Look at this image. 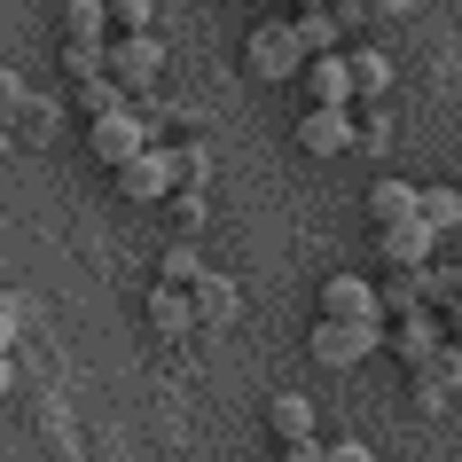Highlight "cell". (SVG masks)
Masks as SVG:
<instances>
[{"instance_id": "1", "label": "cell", "mask_w": 462, "mask_h": 462, "mask_svg": "<svg viewBox=\"0 0 462 462\" xmlns=\"http://www.w3.org/2000/svg\"><path fill=\"white\" fill-rule=\"evenodd\" d=\"M244 71L259 79V87H291V79H306V48H298V32L291 24H251L244 40Z\"/></svg>"}, {"instance_id": "2", "label": "cell", "mask_w": 462, "mask_h": 462, "mask_svg": "<svg viewBox=\"0 0 462 462\" xmlns=\"http://www.w3.org/2000/svg\"><path fill=\"white\" fill-rule=\"evenodd\" d=\"M102 63H110V87H118L125 102H149V87L165 71V40H157V32H149V40H110Z\"/></svg>"}, {"instance_id": "3", "label": "cell", "mask_w": 462, "mask_h": 462, "mask_svg": "<svg viewBox=\"0 0 462 462\" xmlns=\"http://www.w3.org/2000/svg\"><path fill=\"white\" fill-rule=\"evenodd\" d=\"M87 157H102L110 172L134 165V157H149V102H134V110H118V118H102V125H87Z\"/></svg>"}, {"instance_id": "4", "label": "cell", "mask_w": 462, "mask_h": 462, "mask_svg": "<svg viewBox=\"0 0 462 462\" xmlns=\"http://www.w3.org/2000/svg\"><path fill=\"white\" fill-rule=\"evenodd\" d=\"M321 321H353V329H376V282H361V274H321V291H314Z\"/></svg>"}, {"instance_id": "5", "label": "cell", "mask_w": 462, "mask_h": 462, "mask_svg": "<svg viewBox=\"0 0 462 462\" xmlns=\"http://www.w3.org/2000/svg\"><path fill=\"white\" fill-rule=\"evenodd\" d=\"M376 337H384V329H353V321H314V329H306V353H314L321 368H353V361H368V353H376Z\"/></svg>"}, {"instance_id": "6", "label": "cell", "mask_w": 462, "mask_h": 462, "mask_svg": "<svg viewBox=\"0 0 462 462\" xmlns=\"http://www.w3.org/2000/svg\"><path fill=\"white\" fill-rule=\"evenodd\" d=\"M439 236L423 227V219H400V227H376V259H392V274H423L431 267Z\"/></svg>"}, {"instance_id": "7", "label": "cell", "mask_w": 462, "mask_h": 462, "mask_svg": "<svg viewBox=\"0 0 462 462\" xmlns=\"http://www.w3.org/2000/svg\"><path fill=\"white\" fill-rule=\"evenodd\" d=\"M298 149L306 157H345V149H361V125H353V110H306L298 118Z\"/></svg>"}, {"instance_id": "8", "label": "cell", "mask_w": 462, "mask_h": 462, "mask_svg": "<svg viewBox=\"0 0 462 462\" xmlns=\"http://www.w3.org/2000/svg\"><path fill=\"white\" fill-rule=\"evenodd\" d=\"M298 87H306V110H353V63L345 55H314Z\"/></svg>"}, {"instance_id": "9", "label": "cell", "mask_w": 462, "mask_h": 462, "mask_svg": "<svg viewBox=\"0 0 462 462\" xmlns=\"http://www.w3.org/2000/svg\"><path fill=\"white\" fill-rule=\"evenodd\" d=\"M118 196H125V204H157V212H165V204H172L165 149H149V157H134V165H118Z\"/></svg>"}, {"instance_id": "10", "label": "cell", "mask_w": 462, "mask_h": 462, "mask_svg": "<svg viewBox=\"0 0 462 462\" xmlns=\"http://www.w3.org/2000/svg\"><path fill=\"white\" fill-rule=\"evenodd\" d=\"M267 439L274 447H306L314 439V400L306 392H274L267 400Z\"/></svg>"}, {"instance_id": "11", "label": "cell", "mask_w": 462, "mask_h": 462, "mask_svg": "<svg viewBox=\"0 0 462 462\" xmlns=\"http://www.w3.org/2000/svg\"><path fill=\"white\" fill-rule=\"evenodd\" d=\"M291 32H298V48H306V63H314V55H345V48H337V40H345V16H337V8H321V0L298 8Z\"/></svg>"}, {"instance_id": "12", "label": "cell", "mask_w": 462, "mask_h": 462, "mask_svg": "<svg viewBox=\"0 0 462 462\" xmlns=\"http://www.w3.org/2000/svg\"><path fill=\"white\" fill-rule=\"evenodd\" d=\"M63 48H110V0H71L63 8Z\"/></svg>"}, {"instance_id": "13", "label": "cell", "mask_w": 462, "mask_h": 462, "mask_svg": "<svg viewBox=\"0 0 462 462\" xmlns=\"http://www.w3.org/2000/svg\"><path fill=\"white\" fill-rule=\"evenodd\" d=\"M439 345H447V337H439V314H408L400 329H392V353H400L408 368H423V361L439 353Z\"/></svg>"}, {"instance_id": "14", "label": "cell", "mask_w": 462, "mask_h": 462, "mask_svg": "<svg viewBox=\"0 0 462 462\" xmlns=\"http://www.w3.org/2000/svg\"><path fill=\"white\" fill-rule=\"evenodd\" d=\"M415 196H423L415 180H392L384 172V180L368 189V219H376V227H400V219H415Z\"/></svg>"}, {"instance_id": "15", "label": "cell", "mask_w": 462, "mask_h": 462, "mask_svg": "<svg viewBox=\"0 0 462 462\" xmlns=\"http://www.w3.org/2000/svg\"><path fill=\"white\" fill-rule=\"evenodd\" d=\"M165 165H172V196H204L212 189V149L180 142V149H165Z\"/></svg>"}, {"instance_id": "16", "label": "cell", "mask_w": 462, "mask_h": 462, "mask_svg": "<svg viewBox=\"0 0 462 462\" xmlns=\"http://www.w3.org/2000/svg\"><path fill=\"white\" fill-rule=\"evenodd\" d=\"M376 314H384V321L431 314V306H423V274H392V282H376Z\"/></svg>"}, {"instance_id": "17", "label": "cell", "mask_w": 462, "mask_h": 462, "mask_svg": "<svg viewBox=\"0 0 462 462\" xmlns=\"http://www.w3.org/2000/svg\"><path fill=\"white\" fill-rule=\"evenodd\" d=\"M189 306H196V321H236V306H244V298H236V282H227V274H204V282H196L189 291Z\"/></svg>"}, {"instance_id": "18", "label": "cell", "mask_w": 462, "mask_h": 462, "mask_svg": "<svg viewBox=\"0 0 462 462\" xmlns=\"http://www.w3.org/2000/svg\"><path fill=\"white\" fill-rule=\"evenodd\" d=\"M415 219H423L431 236L462 227V189H455V180H439V189H423V196H415Z\"/></svg>"}, {"instance_id": "19", "label": "cell", "mask_w": 462, "mask_h": 462, "mask_svg": "<svg viewBox=\"0 0 462 462\" xmlns=\"http://www.w3.org/2000/svg\"><path fill=\"white\" fill-rule=\"evenodd\" d=\"M204 251L196 244H165V267H157V291H196V282H204Z\"/></svg>"}, {"instance_id": "20", "label": "cell", "mask_w": 462, "mask_h": 462, "mask_svg": "<svg viewBox=\"0 0 462 462\" xmlns=\"http://www.w3.org/2000/svg\"><path fill=\"white\" fill-rule=\"evenodd\" d=\"M149 329H157V337H180V329H196L189 291H149Z\"/></svg>"}, {"instance_id": "21", "label": "cell", "mask_w": 462, "mask_h": 462, "mask_svg": "<svg viewBox=\"0 0 462 462\" xmlns=\"http://www.w3.org/2000/svg\"><path fill=\"white\" fill-rule=\"evenodd\" d=\"M423 306H431V314H447V306H462V267H447V259H431V267H423Z\"/></svg>"}, {"instance_id": "22", "label": "cell", "mask_w": 462, "mask_h": 462, "mask_svg": "<svg viewBox=\"0 0 462 462\" xmlns=\"http://www.w3.org/2000/svg\"><path fill=\"white\" fill-rule=\"evenodd\" d=\"M118 110H134V102H125L118 87H110V79H87V87H79V118H87V125L118 118Z\"/></svg>"}, {"instance_id": "23", "label": "cell", "mask_w": 462, "mask_h": 462, "mask_svg": "<svg viewBox=\"0 0 462 462\" xmlns=\"http://www.w3.org/2000/svg\"><path fill=\"white\" fill-rule=\"evenodd\" d=\"M345 63H353V95H384V87H392V63L376 48H353Z\"/></svg>"}, {"instance_id": "24", "label": "cell", "mask_w": 462, "mask_h": 462, "mask_svg": "<svg viewBox=\"0 0 462 462\" xmlns=\"http://www.w3.org/2000/svg\"><path fill=\"white\" fill-rule=\"evenodd\" d=\"M165 227H172V244H189L196 227H204V196H172V204H165Z\"/></svg>"}, {"instance_id": "25", "label": "cell", "mask_w": 462, "mask_h": 462, "mask_svg": "<svg viewBox=\"0 0 462 462\" xmlns=\"http://www.w3.org/2000/svg\"><path fill=\"white\" fill-rule=\"evenodd\" d=\"M415 376H423V384H439V392H447V384H462V345H439V353H431L423 368H415Z\"/></svg>"}, {"instance_id": "26", "label": "cell", "mask_w": 462, "mask_h": 462, "mask_svg": "<svg viewBox=\"0 0 462 462\" xmlns=\"http://www.w3.org/2000/svg\"><path fill=\"white\" fill-rule=\"evenodd\" d=\"M63 71L87 87V79H110V63H102V48H63Z\"/></svg>"}, {"instance_id": "27", "label": "cell", "mask_w": 462, "mask_h": 462, "mask_svg": "<svg viewBox=\"0 0 462 462\" xmlns=\"http://www.w3.org/2000/svg\"><path fill=\"white\" fill-rule=\"evenodd\" d=\"M24 337V298H8L0 291V361H8V345Z\"/></svg>"}, {"instance_id": "28", "label": "cell", "mask_w": 462, "mask_h": 462, "mask_svg": "<svg viewBox=\"0 0 462 462\" xmlns=\"http://www.w3.org/2000/svg\"><path fill=\"white\" fill-rule=\"evenodd\" d=\"M16 102H24V71H8V63H0V118H8Z\"/></svg>"}, {"instance_id": "29", "label": "cell", "mask_w": 462, "mask_h": 462, "mask_svg": "<svg viewBox=\"0 0 462 462\" xmlns=\"http://www.w3.org/2000/svg\"><path fill=\"white\" fill-rule=\"evenodd\" d=\"M321 462H376V455H368L361 439H337V447H321Z\"/></svg>"}, {"instance_id": "30", "label": "cell", "mask_w": 462, "mask_h": 462, "mask_svg": "<svg viewBox=\"0 0 462 462\" xmlns=\"http://www.w3.org/2000/svg\"><path fill=\"white\" fill-rule=\"evenodd\" d=\"M439 337H447V345H462V306H447V314H439Z\"/></svg>"}, {"instance_id": "31", "label": "cell", "mask_w": 462, "mask_h": 462, "mask_svg": "<svg viewBox=\"0 0 462 462\" xmlns=\"http://www.w3.org/2000/svg\"><path fill=\"white\" fill-rule=\"evenodd\" d=\"M282 462H321V439H306V447H282Z\"/></svg>"}, {"instance_id": "32", "label": "cell", "mask_w": 462, "mask_h": 462, "mask_svg": "<svg viewBox=\"0 0 462 462\" xmlns=\"http://www.w3.org/2000/svg\"><path fill=\"white\" fill-rule=\"evenodd\" d=\"M8 384H16V368H8V361H0V400H8Z\"/></svg>"}, {"instance_id": "33", "label": "cell", "mask_w": 462, "mask_h": 462, "mask_svg": "<svg viewBox=\"0 0 462 462\" xmlns=\"http://www.w3.org/2000/svg\"><path fill=\"white\" fill-rule=\"evenodd\" d=\"M0 125H8V118H0ZM0 142H8V134H0Z\"/></svg>"}]
</instances>
